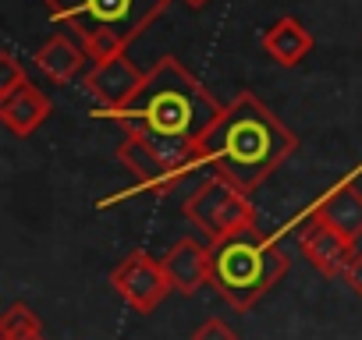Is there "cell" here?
Returning <instances> with one entry per match:
<instances>
[{"mask_svg":"<svg viewBox=\"0 0 362 340\" xmlns=\"http://www.w3.org/2000/svg\"><path fill=\"white\" fill-rule=\"evenodd\" d=\"M199 145L206 170L238 185L242 192H256L298 149V138L259 96L238 92Z\"/></svg>","mask_w":362,"mask_h":340,"instance_id":"1","label":"cell"},{"mask_svg":"<svg viewBox=\"0 0 362 340\" xmlns=\"http://www.w3.org/2000/svg\"><path fill=\"white\" fill-rule=\"evenodd\" d=\"M221 114L224 107L185 64L177 57H160L146 71L132 103L103 117H114L128 135H174L203 142L206 131L221 121Z\"/></svg>","mask_w":362,"mask_h":340,"instance_id":"2","label":"cell"},{"mask_svg":"<svg viewBox=\"0 0 362 340\" xmlns=\"http://www.w3.org/2000/svg\"><path fill=\"white\" fill-rule=\"evenodd\" d=\"M284 273L288 255L274 238L259 234L256 224L210 241V284L235 312H249L256 301H263Z\"/></svg>","mask_w":362,"mask_h":340,"instance_id":"3","label":"cell"},{"mask_svg":"<svg viewBox=\"0 0 362 340\" xmlns=\"http://www.w3.org/2000/svg\"><path fill=\"white\" fill-rule=\"evenodd\" d=\"M170 0H47V15L82 36L89 61H107L124 54Z\"/></svg>","mask_w":362,"mask_h":340,"instance_id":"4","label":"cell"},{"mask_svg":"<svg viewBox=\"0 0 362 340\" xmlns=\"http://www.w3.org/2000/svg\"><path fill=\"white\" fill-rule=\"evenodd\" d=\"M185 217L210 238V241H221L235 231H245L256 224V206L249 202V192H242L238 185L224 181V178H210L203 181L189 202H185Z\"/></svg>","mask_w":362,"mask_h":340,"instance_id":"5","label":"cell"},{"mask_svg":"<svg viewBox=\"0 0 362 340\" xmlns=\"http://www.w3.org/2000/svg\"><path fill=\"white\" fill-rule=\"evenodd\" d=\"M110 284L135 312H153L167 298V291H174L163 273V262L149 259L146 252L121 259V266H114V273H110Z\"/></svg>","mask_w":362,"mask_h":340,"instance_id":"6","label":"cell"},{"mask_svg":"<svg viewBox=\"0 0 362 340\" xmlns=\"http://www.w3.org/2000/svg\"><path fill=\"white\" fill-rule=\"evenodd\" d=\"M142 78H146V75H142L124 54L107 57V61H96V68L86 75V92H89L93 103H96L93 117H103V114H110V110L128 107L132 96L139 92Z\"/></svg>","mask_w":362,"mask_h":340,"instance_id":"7","label":"cell"},{"mask_svg":"<svg viewBox=\"0 0 362 340\" xmlns=\"http://www.w3.org/2000/svg\"><path fill=\"white\" fill-rule=\"evenodd\" d=\"M298 245H302V255L309 259V266L320 269L323 277H344L348 262L355 259V241L313 213L298 234Z\"/></svg>","mask_w":362,"mask_h":340,"instance_id":"8","label":"cell"},{"mask_svg":"<svg viewBox=\"0 0 362 340\" xmlns=\"http://www.w3.org/2000/svg\"><path fill=\"white\" fill-rule=\"evenodd\" d=\"M117 159H121V166H128V174L139 181V188H146L153 195H170L181 181H185V178L174 174V170L156 156V149L142 135H128L117 145Z\"/></svg>","mask_w":362,"mask_h":340,"instance_id":"9","label":"cell"},{"mask_svg":"<svg viewBox=\"0 0 362 340\" xmlns=\"http://www.w3.org/2000/svg\"><path fill=\"white\" fill-rule=\"evenodd\" d=\"M160 262H163L170 287L181 294H196L203 284H210V248H199V241L192 238L174 241Z\"/></svg>","mask_w":362,"mask_h":340,"instance_id":"10","label":"cell"},{"mask_svg":"<svg viewBox=\"0 0 362 340\" xmlns=\"http://www.w3.org/2000/svg\"><path fill=\"white\" fill-rule=\"evenodd\" d=\"M47 117H50V99L33 82H22L15 92L0 96V121L18 138H29Z\"/></svg>","mask_w":362,"mask_h":340,"instance_id":"11","label":"cell"},{"mask_svg":"<svg viewBox=\"0 0 362 340\" xmlns=\"http://www.w3.org/2000/svg\"><path fill=\"white\" fill-rule=\"evenodd\" d=\"M313 217H320L323 224L337 227L351 241H358L362 238V192H358V185L355 181H341L330 192H323L320 202L313 206Z\"/></svg>","mask_w":362,"mask_h":340,"instance_id":"12","label":"cell"},{"mask_svg":"<svg viewBox=\"0 0 362 340\" xmlns=\"http://www.w3.org/2000/svg\"><path fill=\"white\" fill-rule=\"evenodd\" d=\"M86 61H89L86 47H75L64 32L50 36V40L36 50V57H33V64H36L54 85H68V82H75L78 71L86 68Z\"/></svg>","mask_w":362,"mask_h":340,"instance_id":"13","label":"cell"},{"mask_svg":"<svg viewBox=\"0 0 362 340\" xmlns=\"http://www.w3.org/2000/svg\"><path fill=\"white\" fill-rule=\"evenodd\" d=\"M263 50L281 64V68H295L309 50H313V32H305V25L298 18H281L263 32Z\"/></svg>","mask_w":362,"mask_h":340,"instance_id":"14","label":"cell"},{"mask_svg":"<svg viewBox=\"0 0 362 340\" xmlns=\"http://www.w3.org/2000/svg\"><path fill=\"white\" fill-rule=\"evenodd\" d=\"M33 333H43L40 315L22 301L8 305V312L0 315V336H33Z\"/></svg>","mask_w":362,"mask_h":340,"instance_id":"15","label":"cell"},{"mask_svg":"<svg viewBox=\"0 0 362 340\" xmlns=\"http://www.w3.org/2000/svg\"><path fill=\"white\" fill-rule=\"evenodd\" d=\"M22 82H29V75H25V68L18 64V57H15L11 50H0V96L15 92Z\"/></svg>","mask_w":362,"mask_h":340,"instance_id":"16","label":"cell"},{"mask_svg":"<svg viewBox=\"0 0 362 340\" xmlns=\"http://www.w3.org/2000/svg\"><path fill=\"white\" fill-rule=\"evenodd\" d=\"M192 340H238V333H235L228 322H221V319H206V322L192 333Z\"/></svg>","mask_w":362,"mask_h":340,"instance_id":"17","label":"cell"},{"mask_svg":"<svg viewBox=\"0 0 362 340\" xmlns=\"http://www.w3.org/2000/svg\"><path fill=\"white\" fill-rule=\"evenodd\" d=\"M344 284L362 298V252H355V259L348 262V269H344Z\"/></svg>","mask_w":362,"mask_h":340,"instance_id":"18","label":"cell"},{"mask_svg":"<svg viewBox=\"0 0 362 340\" xmlns=\"http://www.w3.org/2000/svg\"><path fill=\"white\" fill-rule=\"evenodd\" d=\"M185 4H189V8H192V11H203V8H206V4H210V0H185Z\"/></svg>","mask_w":362,"mask_h":340,"instance_id":"19","label":"cell"},{"mask_svg":"<svg viewBox=\"0 0 362 340\" xmlns=\"http://www.w3.org/2000/svg\"><path fill=\"white\" fill-rule=\"evenodd\" d=\"M0 340H43V333H33V336H0Z\"/></svg>","mask_w":362,"mask_h":340,"instance_id":"20","label":"cell"}]
</instances>
